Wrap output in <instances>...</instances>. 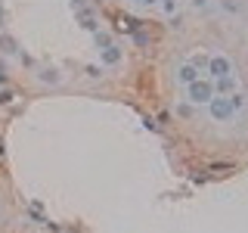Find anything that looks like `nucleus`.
Returning a JSON list of instances; mask_svg holds the SVG:
<instances>
[{
    "label": "nucleus",
    "mask_w": 248,
    "mask_h": 233,
    "mask_svg": "<svg viewBox=\"0 0 248 233\" xmlns=\"http://www.w3.org/2000/svg\"><path fill=\"white\" fill-rule=\"evenodd\" d=\"M189 62L199 68V72H205V68H208V56H205V53H196V56H192Z\"/></svg>",
    "instance_id": "nucleus-4"
},
{
    "label": "nucleus",
    "mask_w": 248,
    "mask_h": 233,
    "mask_svg": "<svg viewBox=\"0 0 248 233\" xmlns=\"http://www.w3.org/2000/svg\"><path fill=\"white\" fill-rule=\"evenodd\" d=\"M161 6H165V13H174V10H177V0H174V3H170V0H165Z\"/></svg>",
    "instance_id": "nucleus-5"
},
{
    "label": "nucleus",
    "mask_w": 248,
    "mask_h": 233,
    "mask_svg": "<svg viewBox=\"0 0 248 233\" xmlns=\"http://www.w3.org/2000/svg\"><path fill=\"white\" fill-rule=\"evenodd\" d=\"M205 72H208V78L214 81V78H227V75H232L236 68H232V62H230L227 53H211V56H208V68H205Z\"/></svg>",
    "instance_id": "nucleus-2"
},
{
    "label": "nucleus",
    "mask_w": 248,
    "mask_h": 233,
    "mask_svg": "<svg viewBox=\"0 0 248 233\" xmlns=\"http://www.w3.org/2000/svg\"><path fill=\"white\" fill-rule=\"evenodd\" d=\"M134 3H140V6H152V3H158V0H134Z\"/></svg>",
    "instance_id": "nucleus-6"
},
{
    "label": "nucleus",
    "mask_w": 248,
    "mask_h": 233,
    "mask_svg": "<svg viewBox=\"0 0 248 233\" xmlns=\"http://www.w3.org/2000/svg\"><path fill=\"white\" fill-rule=\"evenodd\" d=\"M214 93L217 90H214V81H211V78H196V81L186 84V100H189L192 106H208Z\"/></svg>",
    "instance_id": "nucleus-1"
},
{
    "label": "nucleus",
    "mask_w": 248,
    "mask_h": 233,
    "mask_svg": "<svg viewBox=\"0 0 248 233\" xmlns=\"http://www.w3.org/2000/svg\"><path fill=\"white\" fill-rule=\"evenodd\" d=\"M196 78H199V68L192 66V62H183V66H177V81H180L183 87H186L189 81H196Z\"/></svg>",
    "instance_id": "nucleus-3"
}]
</instances>
